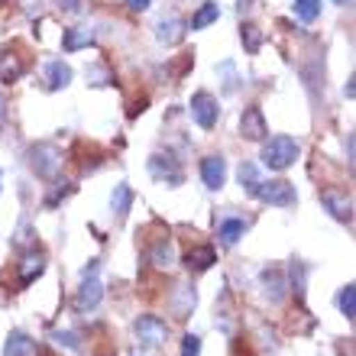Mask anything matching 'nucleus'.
<instances>
[{"instance_id":"obj_1","label":"nucleus","mask_w":356,"mask_h":356,"mask_svg":"<svg viewBox=\"0 0 356 356\" xmlns=\"http://www.w3.org/2000/svg\"><path fill=\"white\" fill-rule=\"evenodd\" d=\"M263 165H269L272 172H285L289 165H295L298 159V143L291 136H272V140L263 143Z\"/></svg>"},{"instance_id":"obj_35","label":"nucleus","mask_w":356,"mask_h":356,"mask_svg":"<svg viewBox=\"0 0 356 356\" xmlns=\"http://www.w3.org/2000/svg\"><path fill=\"white\" fill-rule=\"evenodd\" d=\"M253 7V0H236V10H240V13H243V10H250Z\"/></svg>"},{"instance_id":"obj_27","label":"nucleus","mask_w":356,"mask_h":356,"mask_svg":"<svg viewBox=\"0 0 356 356\" xmlns=\"http://www.w3.org/2000/svg\"><path fill=\"white\" fill-rule=\"evenodd\" d=\"M295 13L305 23H314L321 17V0H295Z\"/></svg>"},{"instance_id":"obj_8","label":"nucleus","mask_w":356,"mask_h":356,"mask_svg":"<svg viewBox=\"0 0 356 356\" xmlns=\"http://www.w3.org/2000/svg\"><path fill=\"white\" fill-rule=\"evenodd\" d=\"M42 272H46V253L26 250V253H23V259L17 263V282H19V289H29V285H33V282H36Z\"/></svg>"},{"instance_id":"obj_20","label":"nucleus","mask_w":356,"mask_h":356,"mask_svg":"<svg viewBox=\"0 0 356 356\" xmlns=\"http://www.w3.org/2000/svg\"><path fill=\"white\" fill-rule=\"evenodd\" d=\"M94 42V33L85 26H72L65 29V36H62V46H65V52H78V49H88Z\"/></svg>"},{"instance_id":"obj_22","label":"nucleus","mask_w":356,"mask_h":356,"mask_svg":"<svg viewBox=\"0 0 356 356\" xmlns=\"http://www.w3.org/2000/svg\"><path fill=\"white\" fill-rule=\"evenodd\" d=\"M246 224L240 220V217H227V220H220V230H217V236H220V243L224 246H234L240 236H243Z\"/></svg>"},{"instance_id":"obj_28","label":"nucleus","mask_w":356,"mask_h":356,"mask_svg":"<svg viewBox=\"0 0 356 356\" xmlns=\"http://www.w3.org/2000/svg\"><path fill=\"white\" fill-rule=\"evenodd\" d=\"M52 340H56L58 347H68V350H81V340H78V334H72V330H56L52 334Z\"/></svg>"},{"instance_id":"obj_2","label":"nucleus","mask_w":356,"mask_h":356,"mask_svg":"<svg viewBox=\"0 0 356 356\" xmlns=\"http://www.w3.org/2000/svg\"><path fill=\"white\" fill-rule=\"evenodd\" d=\"M263 204H272V207H291L295 201H298V195H295V185L291 181H285V178H269V181H259V188H256V195Z\"/></svg>"},{"instance_id":"obj_11","label":"nucleus","mask_w":356,"mask_h":356,"mask_svg":"<svg viewBox=\"0 0 356 356\" xmlns=\"http://www.w3.org/2000/svg\"><path fill=\"white\" fill-rule=\"evenodd\" d=\"M201 178H204V185L211 188V191L224 188V181H227V159L224 156H207V159H201Z\"/></svg>"},{"instance_id":"obj_16","label":"nucleus","mask_w":356,"mask_h":356,"mask_svg":"<svg viewBox=\"0 0 356 356\" xmlns=\"http://www.w3.org/2000/svg\"><path fill=\"white\" fill-rule=\"evenodd\" d=\"M195 289H188V285H175V291H172V298H169V305H172V314H175L178 321H185L191 311H195Z\"/></svg>"},{"instance_id":"obj_37","label":"nucleus","mask_w":356,"mask_h":356,"mask_svg":"<svg viewBox=\"0 0 356 356\" xmlns=\"http://www.w3.org/2000/svg\"><path fill=\"white\" fill-rule=\"evenodd\" d=\"M343 94H347V97H353V94H356V88H353V78H350V81H347V88H343Z\"/></svg>"},{"instance_id":"obj_26","label":"nucleus","mask_w":356,"mask_h":356,"mask_svg":"<svg viewBox=\"0 0 356 356\" xmlns=\"http://www.w3.org/2000/svg\"><path fill=\"white\" fill-rule=\"evenodd\" d=\"M236 175H240V185H243L250 195H256V188H259V181H263V178H259V172H256L253 162H243Z\"/></svg>"},{"instance_id":"obj_33","label":"nucleus","mask_w":356,"mask_h":356,"mask_svg":"<svg viewBox=\"0 0 356 356\" xmlns=\"http://www.w3.org/2000/svg\"><path fill=\"white\" fill-rule=\"evenodd\" d=\"M127 7H130L133 13H146V10H149V0H127Z\"/></svg>"},{"instance_id":"obj_32","label":"nucleus","mask_w":356,"mask_h":356,"mask_svg":"<svg viewBox=\"0 0 356 356\" xmlns=\"http://www.w3.org/2000/svg\"><path fill=\"white\" fill-rule=\"evenodd\" d=\"M58 7L65 13H81V0H58Z\"/></svg>"},{"instance_id":"obj_31","label":"nucleus","mask_w":356,"mask_h":356,"mask_svg":"<svg viewBox=\"0 0 356 356\" xmlns=\"http://www.w3.org/2000/svg\"><path fill=\"white\" fill-rule=\"evenodd\" d=\"M220 75H227V81H224V91H236V81H234V65L230 62H224V65L217 68Z\"/></svg>"},{"instance_id":"obj_18","label":"nucleus","mask_w":356,"mask_h":356,"mask_svg":"<svg viewBox=\"0 0 356 356\" xmlns=\"http://www.w3.org/2000/svg\"><path fill=\"white\" fill-rule=\"evenodd\" d=\"M72 85V68L65 62H49L46 65V88L49 91H62Z\"/></svg>"},{"instance_id":"obj_9","label":"nucleus","mask_w":356,"mask_h":356,"mask_svg":"<svg viewBox=\"0 0 356 356\" xmlns=\"http://www.w3.org/2000/svg\"><path fill=\"white\" fill-rule=\"evenodd\" d=\"M240 136L253 143H263L269 136V123H266L259 107H246L243 111V117H240Z\"/></svg>"},{"instance_id":"obj_7","label":"nucleus","mask_w":356,"mask_h":356,"mask_svg":"<svg viewBox=\"0 0 356 356\" xmlns=\"http://www.w3.org/2000/svg\"><path fill=\"white\" fill-rule=\"evenodd\" d=\"M321 204L327 207L330 217L340 220V224H350V220H353V197H350L343 188H324V191H321Z\"/></svg>"},{"instance_id":"obj_23","label":"nucleus","mask_w":356,"mask_h":356,"mask_svg":"<svg viewBox=\"0 0 356 356\" xmlns=\"http://www.w3.org/2000/svg\"><path fill=\"white\" fill-rule=\"evenodd\" d=\"M240 39H243V49L250 56H256V52L263 49V29L256 26V23H243V26H240Z\"/></svg>"},{"instance_id":"obj_19","label":"nucleus","mask_w":356,"mask_h":356,"mask_svg":"<svg viewBox=\"0 0 356 356\" xmlns=\"http://www.w3.org/2000/svg\"><path fill=\"white\" fill-rule=\"evenodd\" d=\"M149 263L156 266V269H169V266L175 263V250H172V240H169V236H162V240H156V243H152Z\"/></svg>"},{"instance_id":"obj_14","label":"nucleus","mask_w":356,"mask_h":356,"mask_svg":"<svg viewBox=\"0 0 356 356\" xmlns=\"http://www.w3.org/2000/svg\"><path fill=\"white\" fill-rule=\"evenodd\" d=\"M285 275H282V269H275V266H269V269H263V295L272 301V305H279L282 298H285Z\"/></svg>"},{"instance_id":"obj_5","label":"nucleus","mask_w":356,"mask_h":356,"mask_svg":"<svg viewBox=\"0 0 356 356\" xmlns=\"http://www.w3.org/2000/svg\"><path fill=\"white\" fill-rule=\"evenodd\" d=\"M149 175L156 178V181H165L169 188L185 181V172H181V165H178V159L172 152H156V156H149Z\"/></svg>"},{"instance_id":"obj_15","label":"nucleus","mask_w":356,"mask_h":356,"mask_svg":"<svg viewBox=\"0 0 356 356\" xmlns=\"http://www.w3.org/2000/svg\"><path fill=\"white\" fill-rule=\"evenodd\" d=\"M156 39H159L162 46H178V42L185 39V23H181L178 17L159 19V26H156Z\"/></svg>"},{"instance_id":"obj_6","label":"nucleus","mask_w":356,"mask_h":356,"mask_svg":"<svg viewBox=\"0 0 356 356\" xmlns=\"http://www.w3.org/2000/svg\"><path fill=\"white\" fill-rule=\"evenodd\" d=\"M191 117H195V123L201 127V130H214L217 127V117H220V107H217L214 94L207 91H195L191 94Z\"/></svg>"},{"instance_id":"obj_39","label":"nucleus","mask_w":356,"mask_h":356,"mask_svg":"<svg viewBox=\"0 0 356 356\" xmlns=\"http://www.w3.org/2000/svg\"><path fill=\"white\" fill-rule=\"evenodd\" d=\"M0 181H3V175H0Z\"/></svg>"},{"instance_id":"obj_10","label":"nucleus","mask_w":356,"mask_h":356,"mask_svg":"<svg viewBox=\"0 0 356 356\" xmlns=\"http://www.w3.org/2000/svg\"><path fill=\"white\" fill-rule=\"evenodd\" d=\"M101 298H104V285H101V279L97 275H81V289H78V295H75V308L78 311H91V308H97L101 305Z\"/></svg>"},{"instance_id":"obj_3","label":"nucleus","mask_w":356,"mask_h":356,"mask_svg":"<svg viewBox=\"0 0 356 356\" xmlns=\"http://www.w3.org/2000/svg\"><path fill=\"white\" fill-rule=\"evenodd\" d=\"M133 334L140 340V347L156 350L169 340V324L162 318H156V314H143V318H136V324H133Z\"/></svg>"},{"instance_id":"obj_29","label":"nucleus","mask_w":356,"mask_h":356,"mask_svg":"<svg viewBox=\"0 0 356 356\" xmlns=\"http://www.w3.org/2000/svg\"><path fill=\"white\" fill-rule=\"evenodd\" d=\"M181 356H201V337L197 334H185L181 337Z\"/></svg>"},{"instance_id":"obj_30","label":"nucleus","mask_w":356,"mask_h":356,"mask_svg":"<svg viewBox=\"0 0 356 356\" xmlns=\"http://www.w3.org/2000/svg\"><path fill=\"white\" fill-rule=\"evenodd\" d=\"M291 285H295V291H298V298L305 295V263H291Z\"/></svg>"},{"instance_id":"obj_17","label":"nucleus","mask_w":356,"mask_h":356,"mask_svg":"<svg viewBox=\"0 0 356 356\" xmlns=\"http://www.w3.org/2000/svg\"><path fill=\"white\" fill-rule=\"evenodd\" d=\"M214 263H217L214 246H191V250L185 253V266H188V269H195V272L211 269Z\"/></svg>"},{"instance_id":"obj_34","label":"nucleus","mask_w":356,"mask_h":356,"mask_svg":"<svg viewBox=\"0 0 356 356\" xmlns=\"http://www.w3.org/2000/svg\"><path fill=\"white\" fill-rule=\"evenodd\" d=\"M3 123H7V97L0 94V127H3Z\"/></svg>"},{"instance_id":"obj_4","label":"nucleus","mask_w":356,"mask_h":356,"mask_svg":"<svg viewBox=\"0 0 356 356\" xmlns=\"http://www.w3.org/2000/svg\"><path fill=\"white\" fill-rule=\"evenodd\" d=\"M29 165L39 178H56V172L62 169V152L52 143H36L29 149Z\"/></svg>"},{"instance_id":"obj_12","label":"nucleus","mask_w":356,"mask_h":356,"mask_svg":"<svg viewBox=\"0 0 356 356\" xmlns=\"http://www.w3.org/2000/svg\"><path fill=\"white\" fill-rule=\"evenodd\" d=\"M3 356H39V343L23 330H10L7 343H3Z\"/></svg>"},{"instance_id":"obj_25","label":"nucleus","mask_w":356,"mask_h":356,"mask_svg":"<svg viewBox=\"0 0 356 356\" xmlns=\"http://www.w3.org/2000/svg\"><path fill=\"white\" fill-rule=\"evenodd\" d=\"M217 17H220V7H217V3H201V7H197V13L191 17V29L211 26V23H217Z\"/></svg>"},{"instance_id":"obj_36","label":"nucleus","mask_w":356,"mask_h":356,"mask_svg":"<svg viewBox=\"0 0 356 356\" xmlns=\"http://www.w3.org/2000/svg\"><path fill=\"white\" fill-rule=\"evenodd\" d=\"M347 159L353 162V136H347Z\"/></svg>"},{"instance_id":"obj_13","label":"nucleus","mask_w":356,"mask_h":356,"mask_svg":"<svg viewBox=\"0 0 356 356\" xmlns=\"http://www.w3.org/2000/svg\"><path fill=\"white\" fill-rule=\"evenodd\" d=\"M26 75V62L17 52H0V85H13Z\"/></svg>"},{"instance_id":"obj_38","label":"nucleus","mask_w":356,"mask_h":356,"mask_svg":"<svg viewBox=\"0 0 356 356\" xmlns=\"http://www.w3.org/2000/svg\"><path fill=\"white\" fill-rule=\"evenodd\" d=\"M334 3H340V7H350V3H353V0H334Z\"/></svg>"},{"instance_id":"obj_24","label":"nucleus","mask_w":356,"mask_h":356,"mask_svg":"<svg viewBox=\"0 0 356 356\" xmlns=\"http://www.w3.org/2000/svg\"><path fill=\"white\" fill-rule=\"evenodd\" d=\"M337 308H340V314H343L347 321H353V318H356V285H353V282L340 289V295H337Z\"/></svg>"},{"instance_id":"obj_21","label":"nucleus","mask_w":356,"mask_h":356,"mask_svg":"<svg viewBox=\"0 0 356 356\" xmlns=\"http://www.w3.org/2000/svg\"><path fill=\"white\" fill-rule=\"evenodd\" d=\"M111 207H113V214L120 217H127L130 214V207H133V188L127 185V181H120V185L113 188V195H111Z\"/></svg>"}]
</instances>
